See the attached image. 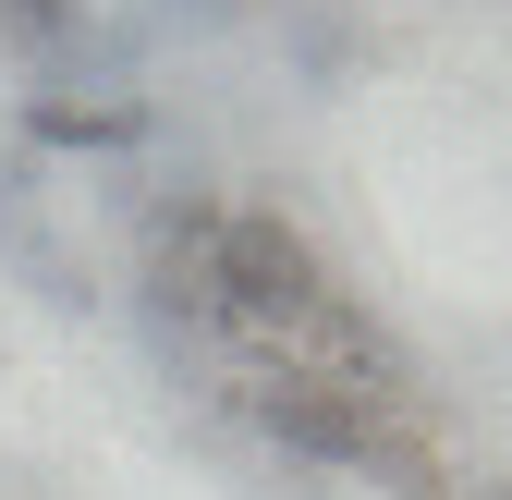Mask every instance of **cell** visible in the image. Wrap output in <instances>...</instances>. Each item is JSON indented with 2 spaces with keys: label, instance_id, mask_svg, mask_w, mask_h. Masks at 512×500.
I'll return each mask as SVG.
<instances>
[{
  "label": "cell",
  "instance_id": "obj_4",
  "mask_svg": "<svg viewBox=\"0 0 512 500\" xmlns=\"http://www.w3.org/2000/svg\"><path fill=\"white\" fill-rule=\"evenodd\" d=\"M281 49H293L305 86H342L354 74V25L330 13V0H281Z\"/></svg>",
  "mask_w": 512,
  "mask_h": 500
},
{
  "label": "cell",
  "instance_id": "obj_3",
  "mask_svg": "<svg viewBox=\"0 0 512 500\" xmlns=\"http://www.w3.org/2000/svg\"><path fill=\"white\" fill-rule=\"evenodd\" d=\"M25 135L61 147V159H122V147L159 135V110L147 98H25Z\"/></svg>",
  "mask_w": 512,
  "mask_h": 500
},
{
  "label": "cell",
  "instance_id": "obj_6",
  "mask_svg": "<svg viewBox=\"0 0 512 500\" xmlns=\"http://www.w3.org/2000/svg\"><path fill=\"white\" fill-rule=\"evenodd\" d=\"M232 13H244V0H147L135 25H147V37H220Z\"/></svg>",
  "mask_w": 512,
  "mask_h": 500
},
{
  "label": "cell",
  "instance_id": "obj_5",
  "mask_svg": "<svg viewBox=\"0 0 512 500\" xmlns=\"http://www.w3.org/2000/svg\"><path fill=\"white\" fill-rule=\"evenodd\" d=\"M74 37H86V0H0V49H13L25 74H49Z\"/></svg>",
  "mask_w": 512,
  "mask_h": 500
},
{
  "label": "cell",
  "instance_id": "obj_7",
  "mask_svg": "<svg viewBox=\"0 0 512 500\" xmlns=\"http://www.w3.org/2000/svg\"><path fill=\"white\" fill-rule=\"evenodd\" d=\"M488 500H512V476H500V488H488Z\"/></svg>",
  "mask_w": 512,
  "mask_h": 500
},
{
  "label": "cell",
  "instance_id": "obj_1",
  "mask_svg": "<svg viewBox=\"0 0 512 500\" xmlns=\"http://www.w3.org/2000/svg\"><path fill=\"white\" fill-rule=\"evenodd\" d=\"M208 293H220L208 342H256V354H281V330L305 318L317 293H330V269H317L305 220H281V208H220V244H208Z\"/></svg>",
  "mask_w": 512,
  "mask_h": 500
},
{
  "label": "cell",
  "instance_id": "obj_2",
  "mask_svg": "<svg viewBox=\"0 0 512 500\" xmlns=\"http://www.w3.org/2000/svg\"><path fill=\"white\" fill-rule=\"evenodd\" d=\"M244 427L256 440H281L293 464H330V476H366L378 464V440H391V403H366V391H342V379H293V366H269V379H244Z\"/></svg>",
  "mask_w": 512,
  "mask_h": 500
}]
</instances>
